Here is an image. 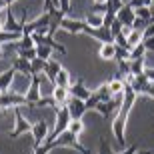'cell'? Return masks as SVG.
I'll return each mask as SVG.
<instances>
[{
	"label": "cell",
	"instance_id": "33",
	"mask_svg": "<svg viewBox=\"0 0 154 154\" xmlns=\"http://www.w3.org/2000/svg\"><path fill=\"white\" fill-rule=\"evenodd\" d=\"M12 2H14V0H0V12H2V10H8Z\"/></svg>",
	"mask_w": 154,
	"mask_h": 154
},
{
	"label": "cell",
	"instance_id": "14",
	"mask_svg": "<svg viewBox=\"0 0 154 154\" xmlns=\"http://www.w3.org/2000/svg\"><path fill=\"white\" fill-rule=\"evenodd\" d=\"M24 22H26V20H22V22H16L14 14H12L10 10H6V18H4V26H2V30H6V32H18V34H22Z\"/></svg>",
	"mask_w": 154,
	"mask_h": 154
},
{
	"label": "cell",
	"instance_id": "28",
	"mask_svg": "<svg viewBox=\"0 0 154 154\" xmlns=\"http://www.w3.org/2000/svg\"><path fill=\"white\" fill-rule=\"evenodd\" d=\"M86 22L90 24L92 28H102V16L100 14H88Z\"/></svg>",
	"mask_w": 154,
	"mask_h": 154
},
{
	"label": "cell",
	"instance_id": "27",
	"mask_svg": "<svg viewBox=\"0 0 154 154\" xmlns=\"http://www.w3.org/2000/svg\"><path fill=\"white\" fill-rule=\"evenodd\" d=\"M68 130L72 132V134H76V136H80L82 132H84V124H82V120H72L68 126Z\"/></svg>",
	"mask_w": 154,
	"mask_h": 154
},
{
	"label": "cell",
	"instance_id": "36",
	"mask_svg": "<svg viewBox=\"0 0 154 154\" xmlns=\"http://www.w3.org/2000/svg\"><path fill=\"white\" fill-rule=\"evenodd\" d=\"M4 18H6V10L0 12V32H2V26H4Z\"/></svg>",
	"mask_w": 154,
	"mask_h": 154
},
{
	"label": "cell",
	"instance_id": "31",
	"mask_svg": "<svg viewBox=\"0 0 154 154\" xmlns=\"http://www.w3.org/2000/svg\"><path fill=\"white\" fill-rule=\"evenodd\" d=\"M98 154H116V152H112V148L106 144L104 138H100V140H98Z\"/></svg>",
	"mask_w": 154,
	"mask_h": 154
},
{
	"label": "cell",
	"instance_id": "32",
	"mask_svg": "<svg viewBox=\"0 0 154 154\" xmlns=\"http://www.w3.org/2000/svg\"><path fill=\"white\" fill-rule=\"evenodd\" d=\"M70 6H72V0H58V10L62 14H68Z\"/></svg>",
	"mask_w": 154,
	"mask_h": 154
},
{
	"label": "cell",
	"instance_id": "6",
	"mask_svg": "<svg viewBox=\"0 0 154 154\" xmlns=\"http://www.w3.org/2000/svg\"><path fill=\"white\" fill-rule=\"evenodd\" d=\"M32 138H34V148L42 146L46 142V138L50 136V126L46 120H36L34 124H32V130H30Z\"/></svg>",
	"mask_w": 154,
	"mask_h": 154
},
{
	"label": "cell",
	"instance_id": "16",
	"mask_svg": "<svg viewBox=\"0 0 154 154\" xmlns=\"http://www.w3.org/2000/svg\"><path fill=\"white\" fill-rule=\"evenodd\" d=\"M52 98L56 100L58 108H60V106H66V104H68V100H70L68 88H58V86H52Z\"/></svg>",
	"mask_w": 154,
	"mask_h": 154
},
{
	"label": "cell",
	"instance_id": "22",
	"mask_svg": "<svg viewBox=\"0 0 154 154\" xmlns=\"http://www.w3.org/2000/svg\"><path fill=\"white\" fill-rule=\"evenodd\" d=\"M20 38H22V34H18V32H6V30L0 32V44H8V42H14L16 44Z\"/></svg>",
	"mask_w": 154,
	"mask_h": 154
},
{
	"label": "cell",
	"instance_id": "4",
	"mask_svg": "<svg viewBox=\"0 0 154 154\" xmlns=\"http://www.w3.org/2000/svg\"><path fill=\"white\" fill-rule=\"evenodd\" d=\"M52 144H54L56 148H58V146H66V148H74V150H78L80 154H88V150H86L84 146L78 142V136H76V134H72L70 130H66L64 134H60L56 140H52Z\"/></svg>",
	"mask_w": 154,
	"mask_h": 154
},
{
	"label": "cell",
	"instance_id": "8",
	"mask_svg": "<svg viewBox=\"0 0 154 154\" xmlns=\"http://www.w3.org/2000/svg\"><path fill=\"white\" fill-rule=\"evenodd\" d=\"M66 108H68L70 118H72V120H82V118H84V114L88 112L86 102H84V100H78V98H70L68 104H66Z\"/></svg>",
	"mask_w": 154,
	"mask_h": 154
},
{
	"label": "cell",
	"instance_id": "17",
	"mask_svg": "<svg viewBox=\"0 0 154 154\" xmlns=\"http://www.w3.org/2000/svg\"><path fill=\"white\" fill-rule=\"evenodd\" d=\"M98 54L102 60H116V44H100L98 48Z\"/></svg>",
	"mask_w": 154,
	"mask_h": 154
},
{
	"label": "cell",
	"instance_id": "9",
	"mask_svg": "<svg viewBox=\"0 0 154 154\" xmlns=\"http://www.w3.org/2000/svg\"><path fill=\"white\" fill-rule=\"evenodd\" d=\"M68 92H70V98H78V100H84V102L88 100V98H90V94H92V92L86 88L84 78H78L74 84H70Z\"/></svg>",
	"mask_w": 154,
	"mask_h": 154
},
{
	"label": "cell",
	"instance_id": "21",
	"mask_svg": "<svg viewBox=\"0 0 154 154\" xmlns=\"http://www.w3.org/2000/svg\"><path fill=\"white\" fill-rule=\"evenodd\" d=\"M16 50H28V48H36V42L32 36H22V38L18 40L16 44H14Z\"/></svg>",
	"mask_w": 154,
	"mask_h": 154
},
{
	"label": "cell",
	"instance_id": "3",
	"mask_svg": "<svg viewBox=\"0 0 154 154\" xmlns=\"http://www.w3.org/2000/svg\"><path fill=\"white\" fill-rule=\"evenodd\" d=\"M26 106V94L16 90L10 92H2L0 94V110L6 112V110H14V108H22Z\"/></svg>",
	"mask_w": 154,
	"mask_h": 154
},
{
	"label": "cell",
	"instance_id": "39",
	"mask_svg": "<svg viewBox=\"0 0 154 154\" xmlns=\"http://www.w3.org/2000/svg\"><path fill=\"white\" fill-rule=\"evenodd\" d=\"M0 56H2V44H0Z\"/></svg>",
	"mask_w": 154,
	"mask_h": 154
},
{
	"label": "cell",
	"instance_id": "15",
	"mask_svg": "<svg viewBox=\"0 0 154 154\" xmlns=\"http://www.w3.org/2000/svg\"><path fill=\"white\" fill-rule=\"evenodd\" d=\"M14 76H16V70L12 68V66L8 70H4V72H0V92H10Z\"/></svg>",
	"mask_w": 154,
	"mask_h": 154
},
{
	"label": "cell",
	"instance_id": "18",
	"mask_svg": "<svg viewBox=\"0 0 154 154\" xmlns=\"http://www.w3.org/2000/svg\"><path fill=\"white\" fill-rule=\"evenodd\" d=\"M126 40H128V44L134 48V46H138V44H142L144 42V32L142 30H134L132 28L128 34H126Z\"/></svg>",
	"mask_w": 154,
	"mask_h": 154
},
{
	"label": "cell",
	"instance_id": "2",
	"mask_svg": "<svg viewBox=\"0 0 154 154\" xmlns=\"http://www.w3.org/2000/svg\"><path fill=\"white\" fill-rule=\"evenodd\" d=\"M70 122H72V118H70L68 108H66V106L56 108V124H54V130L50 132V136L46 138V142H52V140H56L60 134H64V132L68 130Z\"/></svg>",
	"mask_w": 154,
	"mask_h": 154
},
{
	"label": "cell",
	"instance_id": "19",
	"mask_svg": "<svg viewBox=\"0 0 154 154\" xmlns=\"http://www.w3.org/2000/svg\"><path fill=\"white\" fill-rule=\"evenodd\" d=\"M108 86H110V92H112V94H124V80L120 78V76H114V78L112 80H108Z\"/></svg>",
	"mask_w": 154,
	"mask_h": 154
},
{
	"label": "cell",
	"instance_id": "26",
	"mask_svg": "<svg viewBox=\"0 0 154 154\" xmlns=\"http://www.w3.org/2000/svg\"><path fill=\"white\" fill-rule=\"evenodd\" d=\"M144 54H146V48H144V44H138V46H134V48L130 50V60L144 58Z\"/></svg>",
	"mask_w": 154,
	"mask_h": 154
},
{
	"label": "cell",
	"instance_id": "29",
	"mask_svg": "<svg viewBox=\"0 0 154 154\" xmlns=\"http://www.w3.org/2000/svg\"><path fill=\"white\" fill-rule=\"evenodd\" d=\"M18 52V58H26V60H34V58H38L36 56V48H28V50H16Z\"/></svg>",
	"mask_w": 154,
	"mask_h": 154
},
{
	"label": "cell",
	"instance_id": "24",
	"mask_svg": "<svg viewBox=\"0 0 154 154\" xmlns=\"http://www.w3.org/2000/svg\"><path fill=\"white\" fill-rule=\"evenodd\" d=\"M136 18H142V20H146V22H154V12L150 10L148 6H142V8H136Z\"/></svg>",
	"mask_w": 154,
	"mask_h": 154
},
{
	"label": "cell",
	"instance_id": "38",
	"mask_svg": "<svg viewBox=\"0 0 154 154\" xmlns=\"http://www.w3.org/2000/svg\"><path fill=\"white\" fill-rule=\"evenodd\" d=\"M136 154H154V150H138Z\"/></svg>",
	"mask_w": 154,
	"mask_h": 154
},
{
	"label": "cell",
	"instance_id": "23",
	"mask_svg": "<svg viewBox=\"0 0 154 154\" xmlns=\"http://www.w3.org/2000/svg\"><path fill=\"white\" fill-rule=\"evenodd\" d=\"M46 62H48V60H42V58H34V60H32V76H40V74H44V70H46Z\"/></svg>",
	"mask_w": 154,
	"mask_h": 154
},
{
	"label": "cell",
	"instance_id": "37",
	"mask_svg": "<svg viewBox=\"0 0 154 154\" xmlns=\"http://www.w3.org/2000/svg\"><path fill=\"white\" fill-rule=\"evenodd\" d=\"M92 2H94V6H104L106 4V0H92Z\"/></svg>",
	"mask_w": 154,
	"mask_h": 154
},
{
	"label": "cell",
	"instance_id": "34",
	"mask_svg": "<svg viewBox=\"0 0 154 154\" xmlns=\"http://www.w3.org/2000/svg\"><path fill=\"white\" fill-rule=\"evenodd\" d=\"M136 152H138L136 146H126V148L122 150V152H118V154H136Z\"/></svg>",
	"mask_w": 154,
	"mask_h": 154
},
{
	"label": "cell",
	"instance_id": "13",
	"mask_svg": "<svg viewBox=\"0 0 154 154\" xmlns=\"http://www.w3.org/2000/svg\"><path fill=\"white\" fill-rule=\"evenodd\" d=\"M12 68L16 70V74H24L26 78H32V62L26 58H14L12 60Z\"/></svg>",
	"mask_w": 154,
	"mask_h": 154
},
{
	"label": "cell",
	"instance_id": "20",
	"mask_svg": "<svg viewBox=\"0 0 154 154\" xmlns=\"http://www.w3.org/2000/svg\"><path fill=\"white\" fill-rule=\"evenodd\" d=\"M54 86H58V88H70V72H68V70L62 68L60 72H58Z\"/></svg>",
	"mask_w": 154,
	"mask_h": 154
},
{
	"label": "cell",
	"instance_id": "5",
	"mask_svg": "<svg viewBox=\"0 0 154 154\" xmlns=\"http://www.w3.org/2000/svg\"><path fill=\"white\" fill-rule=\"evenodd\" d=\"M12 112H14V130L8 132V136H10V138H18V136H22V134H28V132L32 130V124L24 118L22 110L14 108Z\"/></svg>",
	"mask_w": 154,
	"mask_h": 154
},
{
	"label": "cell",
	"instance_id": "1",
	"mask_svg": "<svg viewBox=\"0 0 154 154\" xmlns=\"http://www.w3.org/2000/svg\"><path fill=\"white\" fill-rule=\"evenodd\" d=\"M126 84V82H124ZM136 92L132 90L130 86L126 84L124 86V98H122V106H120V110L116 112L114 120H112V134H114L116 142L124 148L126 146V138H124V128H126V120H128V114H130L132 106H134V102H136Z\"/></svg>",
	"mask_w": 154,
	"mask_h": 154
},
{
	"label": "cell",
	"instance_id": "12",
	"mask_svg": "<svg viewBox=\"0 0 154 154\" xmlns=\"http://www.w3.org/2000/svg\"><path fill=\"white\" fill-rule=\"evenodd\" d=\"M62 70V64H60V60H56V58H50L48 62H46V70H44V78L50 82L52 86H54V82H56V76L58 72Z\"/></svg>",
	"mask_w": 154,
	"mask_h": 154
},
{
	"label": "cell",
	"instance_id": "11",
	"mask_svg": "<svg viewBox=\"0 0 154 154\" xmlns=\"http://www.w3.org/2000/svg\"><path fill=\"white\" fill-rule=\"evenodd\" d=\"M86 24H88L86 20H74V18H66L64 16L60 28L66 30V32H70V34H82L84 28H86Z\"/></svg>",
	"mask_w": 154,
	"mask_h": 154
},
{
	"label": "cell",
	"instance_id": "30",
	"mask_svg": "<svg viewBox=\"0 0 154 154\" xmlns=\"http://www.w3.org/2000/svg\"><path fill=\"white\" fill-rule=\"evenodd\" d=\"M110 34H112V36H114V38H116V36H118V34H122V30H124V26H122V22H120V20H118V18H116V20H114V22H112V24H110Z\"/></svg>",
	"mask_w": 154,
	"mask_h": 154
},
{
	"label": "cell",
	"instance_id": "10",
	"mask_svg": "<svg viewBox=\"0 0 154 154\" xmlns=\"http://www.w3.org/2000/svg\"><path fill=\"white\" fill-rule=\"evenodd\" d=\"M116 18L122 22L124 28H132V24H134V20H136V12H134V8H132L128 2H126V4L122 6V10L116 14Z\"/></svg>",
	"mask_w": 154,
	"mask_h": 154
},
{
	"label": "cell",
	"instance_id": "25",
	"mask_svg": "<svg viewBox=\"0 0 154 154\" xmlns=\"http://www.w3.org/2000/svg\"><path fill=\"white\" fill-rule=\"evenodd\" d=\"M52 52H54V50H52L50 46H36V56L42 58V60H50Z\"/></svg>",
	"mask_w": 154,
	"mask_h": 154
},
{
	"label": "cell",
	"instance_id": "35",
	"mask_svg": "<svg viewBox=\"0 0 154 154\" xmlns=\"http://www.w3.org/2000/svg\"><path fill=\"white\" fill-rule=\"evenodd\" d=\"M144 74H146V78H148L150 82H154V68H146V70H144Z\"/></svg>",
	"mask_w": 154,
	"mask_h": 154
},
{
	"label": "cell",
	"instance_id": "7",
	"mask_svg": "<svg viewBox=\"0 0 154 154\" xmlns=\"http://www.w3.org/2000/svg\"><path fill=\"white\" fill-rule=\"evenodd\" d=\"M24 94H26V108H36V102L42 98V94H40V76L30 78V86Z\"/></svg>",
	"mask_w": 154,
	"mask_h": 154
}]
</instances>
